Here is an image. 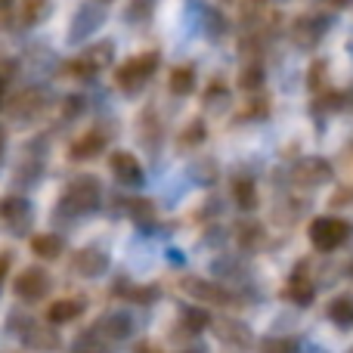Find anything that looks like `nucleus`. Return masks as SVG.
Wrapping results in <instances>:
<instances>
[{"label":"nucleus","instance_id":"1","mask_svg":"<svg viewBox=\"0 0 353 353\" xmlns=\"http://www.w3.org/2000/svg\"><path fill=\"white\" fill-rule=\"evenodd\" d=\"M353 236V226L341 217H316L310 223V242L316 251H335Z\"/></svg>","mask_w":353,"mask_h":353},{"label":"nucleus","instance_id":"2","mask_svg":"<svg viewBox=\"0 0 353 353\" xmlns=\"http://www.w3.org/2000/svg\"><path fill=\"white\" fill-rule=\"evenodd\" d=\"M159 68V53H143L128 59L121 68L115 72V81L124 87V90H137L140 84H146L152 78V72Z\"/></svg>","mask_w":353,"mask_h":353},{"label":"nucleus","instance_id":"3","mask_svg":"<svg viewBox=\"0 0 353 353\" xmlns=\"http://www.w3.org/2000/svg\"><path fill=\"white\" fill-rule=\"evenodd\" d=\"M97 201H99V183L93 176H81L65 189V205L72 211H90V208H97Z\"/></svg>","mask_w":353,"mask_h":353},{"label":"nucleus","instance_id":"4","mask_svg":"<svg viewBox=\"0 0 353 353\" xmlns=\"http://www.w3.org/2000/svg\"><path fill=\"white\" fill-rule=\"evenodd\" d=\"M47 288H50V276L43 273L41 267L25 270V273H19V279H16V294H19V298H25V301L43 298V294H47Z\"/></svg>","mask_w":353,"mask_h":353},{"label":"nucleus","instance_id":"5","mask_svg":"<svg viewBox=\"0 0 353 353\" xmlns=\"http://www.w3.org/2000/svg\"><path fill=\"white\" fill-rule=\"evenodd\" d=\"M112 171H115V176H118L121 183H128V186H137V183L143 180V168H140V161H137L130 152H118V155H112Z\"/></svg>","mask_w":353,"mask_h":353},{"label":"nucleus","instance_id":"6","mask_svg":"<svg viewBox=\"0 0 353 353\" xmlns=\"http://www.w3.org/2000/svg\"><path fill=\"white\" fill-rule=\"evenodd\" d=\"M294 176L301 183H307V186H319V183H325L332 176V168L323 159H304L298 165V171H294Z\"/></svg>","mask_w":353,"mask_h":353},{"label":"nucleus","instance_id":"7","mask_svg":"<svg viewBox=\"0 0 353 353\" xmlns=\"http://www.w3.org/2000/svg\"><path fill=\"white\" fill-rule=\"evenodd\" d=\"M103 146H105L103 134H99V130H90V134L81 137V140L74 143V146L68 149V152H72V159H74V161H87V159H93V155L103 152Z\"/></svg>","mask_w":353,"mask_h":353},{"label":"nucleus","instance_id":"8","mask_svg":"<svg viewBox=\"0 0 353 353\" xmlns=\"http://www.w3.org/2000/svg\"><path fill=\"white\" fill-rule=\"evenodd\" d=\"M329 319L338 329H353V294H338L329 304Z\"/></svg>","mask_w":353,"mask_h":353},{"label":"nucleus","instance_id":"9","mask_svg":"<svg viewBox=\"0 0 353 353\" xmlns=\"http://www.w3.org/2000/svg\"><path fill=\"white\" fill-rule=\"evenodd\" d=\"M313 294H316V288H313V282L307 279L304 273H294L292 276V282H288V298L294 301V304H301V307H307L313 301Z\"/></svg>","mask_w":353,"mask_h":353},{"label":"nucleus","instance_id":"10","mask_svg":"<svg viewBox=\"0 0 353 353\" xmlns=\"http://www.w3.org/2000/svg\"><path fill=\"white\" fill-rule=\"evenodd\" d=\"M31 251H34L37 257H43V261H56V257L62 254V239L59 236H50V232L34 236V239H31Z\"/></svg>","mask_w":353,"mask_h":353},{"label":"nucleus","instance_id":"11","mask_svg":"<svg viewBox=\"0 0 353 353\" xmlns=\"http://www.w3.org/2000/svg\"><path fill=\"white\" fill-rule=\"evenodd\" d=\"M81 310H84V307H81V301H56V304L47 310V319H50V323H56V325H62V323L78 319Z\"/></svg>","mask_w":353,"mask_h":353},{"label":"nucleus","instance_id":"12","mask_svg":"<svg viewBox=\"0 0 353 353\" xmlns=\"http://www.w3.org/2000/svg\"><path fill=\"white\" fill-rule=\"evenodd\" d=\"M105 254L103 251H93V248H87V251H81L78 257H74V267L81 270L84 276H93V273H103L105 270Z\"/></svg>","mask_w":353,"mask_h":353},{"label":"nucleus","instance_id":"13","mask_svg":"<svg viewBox=\"0 0 353 353\" xmlns=\"http://www.w3.org/2000/svg\"><path fill=\"white\" fill-rule=\"evenodd\" d=\"M168 87H171V93H176V97H186V93H192V87H195V72L186 65L174 68L171 78H168Z\"/></svg>","mask_w":353,"mask_h":353},{"label":"nucleus","instance_id":"14","mask_svg":"<svg viewBox=\"0 0 353 353\" xmlns=\"http://www.w3.org/2000/svg\"><path fill=\"white\" fill-rule=\"evenodd\" d=\"M232 195H236L239 208L242 211H254L257 208V192H254V183L248 180V176H242V180H236V186H232Z\"/></svg>","mask_w":353,"mask_h":353},{"label":"nucleus","instance_id":"15","mask_svg":"<svg viewBox=\"0 0 353 353\" xmlns=\"http://www.w3.org/2000/svg\"><path fill=\"white\" fill-rule=\"evenodd\" d=\"M47 10H50V0H25L22 3V19L28 25H34V22H41V19L47 16Z\"/></svg>","mask_w":353,"mask_h":353},{"label":"nucleus","instance_id":"16","mask_svg":"<svg viewBox=\"0 0 353 353\" xmlns=\"http://www.w3.org/2000/svg\"><path fill=\"white\" fill-rule=\"evenodd\" d=\"M239 84H242L245 90H257V87L263 84V68L261 65H248L242 72V78H239Z\"/></svg>","mask_w":353,"mask_h":353},{"label":"nucleus","instance_id":"17","mask_svg":"<svg viewBox=\"0 0 353 353\" xmlns=\"http://www.w3.org/2000/svg\"><path fill=\"white\" fill-rule=\"evenodd\" d=\"M263 353H298V344L288 338H270L263 341Z\"/></svg>","mask_w":353,"mask_h":353},{"label":"nucleus","instance_id":"18","mask_svg":"<svg viewBox=\"0 0 353 353\" xmlns=\"http://www.w3.org/2000/svg\"><path fill=\"white\" fill-rule=\"evenodd\" d=\"M183 325H186V329H192V332H201L208 325V313H201V310H183Z\"/></svg>","mask_w":353,"mask_h":353},{"label":"nucleus","instance_id":"19","mask_svg":"<svg viewBox=\"0 0 353 353\" xmlns=\"http://www.w3.org/2000/svg\"><path fill=\"white\" fill-rule=\"evenodd\" d=\"M201 137H205V128H201V124H195V130L189 128L186 134H183V143H189V140H201Z\"/></svg>","mask_w":353,"mask_h":353},{"label":"nucleus","instance_id":"20","mask_svg":"<svg viewBox=\"0 0 353 353\" xmlns=\"http://www.w3.org/2000/svg\"><path fill=\"white\" fill-rule=\"evenodd\" d=\"M329 3H332V6H338V10H341V6H350L353 0H329Z\"/></svg>","mask_w":353,"mask_h":353},{"label":"nucleus","instance_id":"21","mask_svg":"<svg viewBox=\"0 0 353 353\" xmlns=\"http://www.w3.org/2000/svg\"><path fill=\"white\" fill-rule=\"evenodd\" d=\"M3 273H6V257H0V279H3Z\"/></svg>","mask_w":353,"mask_h":353},{"label":"nucleus","instance_id":"22","mask_svg":"<svg viewBox=\"0 0 353 353\" xmlns=\"http://www.w3.org/2000/svg\"><path fill=\"white\" fill-rule=\"evenodd\" d=\"M0 149H3V130H0Z\"/></svg>","mask_w":353,"mask_h":353},{"label":"nucleus","instance_id":"23","mask_svg":"<svg viewBox=\"0 0 353 353\" xmlns=\"http://www.w3.org/2000/svg\"><path fill=\"white\" fill-rule=\"evenodd\" d=\"M6 3H10V0H0V6H6Z\"/></svg>","mask_w":353,"mask_h":353},{"label":"nucleus","instance_id":"24","mask_svg":"<svg viewBox=\"0 0 353 353\" xmlns=\"http://www.w3.org/2000/svg\"><path fill=\"white\" fill-rule=\"evenodd\" d=\"M0 93H3V90H0ZM0 105H3V99H0Z\"/></svg>","mask_w":353,"mask_h":353},{"label":"nucleus","instance_id":"25","mask_svg":"<svg viewBox=\"0 0 353 353\" xmlns=\"http://www.w3.org/2000/svg\"><path fill=\"white\" fill-rule=\"evenodd\" d=\"M347 353H353V350H347Z\"/></svg>","mask_w":353,"mask_h":353}]
</instances>
